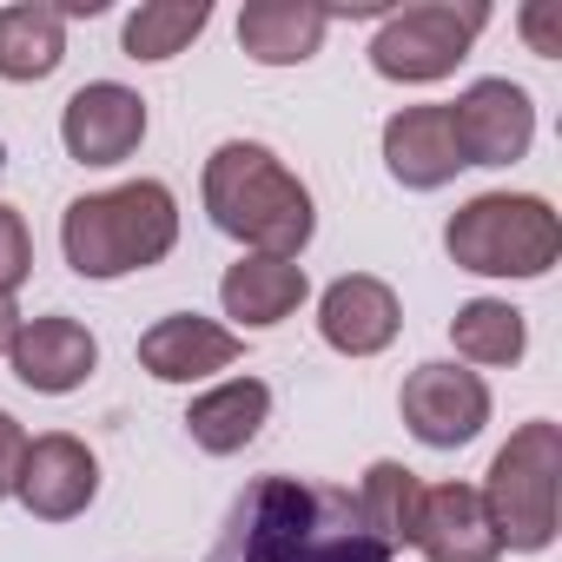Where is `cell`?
Listing matches in <instances>:
<instances>
[{
  "instance_id": "1",
  "label": "cell",
  "mask_w": 562,
  "mask_h": 562,
  "mask_svg": "<svg viewBox=\"0 0 562 562\" xmlns=\"http://www.w3.org/2000/svg\"><path fill=\"white\" fill-rule=\"evenodd\" d=\"M205 562H391V549L364 529L351 490L271 470L232 496Z\"/></svg>"
},
{
  "instance_id": "2",
  "label": "cell",
  "mask_w": 562,
  "mask_h": 562,
  "mask_svg": "<svg viewBox=\"0 0 562 562\" xmlns=\"http://www.w3.org/2000/svg\"><path fill=\"white\" fill-rule=\"evenodd\" d=\"M205 212L225 238L251 245V258H299L318 232L305 179L251 139H225L205 159Z\"/></svg>"
},
{
  "instance_id": "3",
  "label": "cell",
  "mask_w": 562,
  "mask_h": 562,
  "mask_svg": "<svg viewBox=\"0 0 562 562\" xmlns=\"http://www.w3.org/2000/svg\"><path fill=\"white\" fill-rule=\"evenodd\" d=\"M179 245V199L159 179H133L113 192H87L60 218V251L80 278H126L159 265Z\"/></svg>"
},
{
  "instance_id": "4",
  "label": "cell",
  "mask_w": 562,
  "mask_h": 562,
  "mask_svg": "<svg viewBox=\"0 0 562 562\" xmlns=\"http://www.w3.org/2000/svg\"><path fill=\"white\" fill-rule=\"evenodd\" d=\"M443 245L476 278H542L562 258V225L536 192H483L450 212Z\"/></svg>"
},
{
  "instance_id": "5",
  "label": "cell",
  "mask_w": 562,
  "mask_h": 562,
  "mask_svg": "<svg viewBox=\"0 0 562 562\" xmlns=\"http://www.w3.org/2000/svg\"><path fill=\"white\" fill-rule=\"evenodd\" d=\"M476 496H483L503 549H522V555L549 549L555 542V503H562V430L549 417L522 424L496 450V463H490Z\"/></svg>"
},
{
  "instance_id": "6",
  "label": "cell",
  "mask_w": 562,
  "mask_h": 562,
  "mask_svg": "<svg viewBox=\"0 0 562 562\" xmlns=\"http://www.w3.org/2000/svg\"><path fill=\"white\" fill-rule=\"evenodd\" d=\"M490 27V8H457V0H424V8H404V14H384L378 41H371V67L384 80H404V87H430V80H450L457 60L470 54V41Z\"/></svg>"
},
{
  "instance_id": "7",
  "label": "cell",
  "mask_w": 562,
  "mask_h": 562,
  "mask_svg": "<svg viewBox=\"0 0 562 562\" xmlns=\"http://www.w3.org/2000/svg\"><path fill=\"white\" fill-rule=\"evenodd\" d=\"M404 424L430 450H463L490 424V384L463 364H417L404 378Z\"/></svg>"
},
{
  "instance_id": "8",
  "label": "cell",
  "mask_w": 562,
  "mask_h": 562,
  "mask_svg": "<svg viewBox=\"0 0 562 562\" xmlns=\"http://www.w3.org/2000/svg\"><path fill=\"white\" fill-rule=\"evenodd\" d=\"M450 133L463 166H516L536 139V106L516 80H476L450 106Z\"/></svg>"
},
{
  "instance_id": "9",
  "label": "cell",
  "mask_w": 562,
  "mask_h": 562,
  "mask_svg": "<svg viewBox=\"0 0 562 562\" xmlns=\"http://www.w3.org/2000/svg\"><path fill=\"white\" fill-rule=\"evenodd\" d=\"M14 496H21L27 516H41V522H74V516H87V503L100 496V463H93V450H87L74 430H47V437L27 443Z\"/></svg>"
},
{
  "instance_id": "10",
  "label": "cell",
  "mask_w": 562,
  "mask_h": 562,
  "mask_svg": "<svg viewBox=\"0 0 562 562\" xmlns=\"http://www.w3.org/2000/svg\"><path fill=\"white\" fill-rule=\"evenodd\" d=\"M60 139L80 166H120L146 139V100L120 80H87L60 113Z\"/></svg>"
},
{
  "instance_id": "11",
  "label": "cell",
  "mask_w": 562,
  "mask_h": 562,
  "mask_svg": "<svg viewBox=\"0 0 562 562\" xmlns=\"http://www.w3.org/2000/svg\"><path fill=\"white\" fill-rule=\"evenodd\" d=\"M318 331H325V345L345 351V358H378V351H391L397 331H404L397 292L384 285V278H371V271H351V278H338V285H325V299H318Z\"/></svg>"
},
{
  "instance_id": "12",
  "label": "cell",
  "mask_w": 562,
  "mask_h": 562,
  "mask_svg": "<svg viewBox=\"0 0 562 562\" xmlns=\"http://www.w3.org/2000/svg\"><path fill=\"white\" fill-rule=\"evenodd\" d=\"M14 378L27 384V391H41V397H67V391H80L87 378H93V364H100V345H93V331L80 325V318H21V331H14Z\"/></svg>"
},
{
  "instance_id": "13",
  "label": "cell",
  "mask_w": 562,
  "mask_h": 562,
  "mask_svg": "<svg viewBox=\"0 0 562 562\" xmlns=\"http://www.w3.org/2000/svg\"><path fill=\"white\" fill-rule=\"evenodd\" d=\"M384 166L397 186L411 192H437L463 172L457 133H450V106H404L384 120Z\"/></svg>"
},
{
  "instance_id": "14",
  "label": "cell",
  "mask_w": 562,
  "mask_h": 562,
  "mask_svg": "<svg viewBox=\"0 0 562 562\" xmlns=\"http://www.w3.org/2000/svg\"><path fill=\"white\" fill-rule=\"evenodd\" d=\"M238 351H245L238 331H225V325H212V318H199V312H172V318H159V325L139 338V364H146L159 384H199V378L238 364Z\"/></svg>"
},
{
  "instance_id": "15",
  "label": "cell",
  "mask_w": 562,
  "mask_h": 562,
  "mask_svg": "<svg viewBox=\"0 0 562 562\" xmlns=\"http://www.w3.org/2000/svg\"><path fill=\"white\" fill-rule=\"evenodd\" d=\"M430 562H496L503 542H496V522L483 509V496L470 483H437L424 490V509H417V536H411Z\"/></svg>"
},
{
  "instance_id": "16",
  "label": "cell",
  "mask_w": 562,
  "mask_h": 562,
  "mask_svg": "<svg viewBox=\"0 0 562 562\" xmlns=\"http://www.w3.org/2000/svg\"><path fill=\"white\" fill-rule=\"evenodd\" d=\"M305 265L299 258H238L225 278H218V299H225V318H238L245 331H271L285 325L299 305H305Z\"/></svg>"
},
{
  "instance_id": "17",
  "label": "cell",
  "mask_w": 562,
  "mask_h": 562,
  "mask_svg": "<svg viewBox=\"0 0 562 562\" xmlns=\"http://www.w3.org/2000/svg\"><path fill=\"white\" fill-rule=\"evenodd\" d=\"M325 27L331 8H318V0H251L238 14V47L258 67H299L325 47Z\"/></svg>"
},
{
  "instance_id": "18",
  "label": "cell",
  "mask_w": 562,
  "mask_h": 562,
  "mask_svg": "<svg viewBox=\"0 0 562 562\" xmlns=\"http://www.w3.org/2000/svg\"><path fill=\"white\" fill-rule=\"evenodd\" d=\"M265 417H271V391H265L258 378H225V384H212L205 397H192L186 430H192V443H199L205 457H232V450H245V443L265 430Z\"/></svg>"
},
{
  "instance_id": "19",
  "label": "cell",
  "mask_w": 562,
  "mask_h": 562,
  "mask_svg": "<svg viewBox=\"0 0 562 562\" xmlns=\"http://www.w3.org/2000/svg\"><path fill=\"white\" fill-rule=\"evenodd\" d=\"M67 60V21L54 8H0V80H47L54 67Z\"/></svg>"
},
{
  "instance_id": "20",
  "label": "cell",
  "mask_w": 562,
  "mask_h": 562,
  "mask_svg": "<svg viewBox=\"0 0 562 562\" xmlns=\"http://www.w3.org/2000/svg\"><path fill=\"white\" fill-rule=\"evenodd\" d=\"M358 503V516H364V529L384 542V549H404L411 536H417V509H424V483H417V470H404V463H371L364 470V490L351 496Z\"/></svg>"
},
{
  "instance_id": "21",
  "label": "cell",
  "mask_w": 562,
  "mask_h": 562,
  "mask_svg": "<svg viewBox=\"0 0 562 562\" xmlns=\"http://www.w3.org/2000/svg\"><path fill=\"white\" fill-rule=\"evenodd\" d=\"M450 338H457V358L470 364H516L529 351V325L509 299H470L450 318Z\"/></svg>"
},
{
  "instance_id": "22",
  "label": "cell",
  "mask_w": 562,
  "mask_h": 562,
  "mask_svg": "<svg viewBox=\"0 0 562 562\" xmlns=\"http://www.w3.org/2000/svg\"><path fill=\"white\" fill-rule=\"evenodd\" d=\"M205 21H212L205 0H146V8L126 14V34H120L126 60H172L205 34Z\"/></svg>"
},
{
  "instance_id": "23",
  "label": "cell",
  "mask_w": 562,
  "mask_h": 562,
  "mask_svg": "<svg viewBox=\"0 0 562 562\" xmlns=\"http://www.w3.org/2000/svg\"><path fill=\"white\" fill-rule=\"evenodd\" d=\"M34 271V238H27V218L14 205H0V292L14 299V285Z\"/></svg>"
},
{
  "instance_id": "24",
  "label": "cell",
  "mask_w": 562,
  "mask_h": 562,
  "mask_svg": "<svg viewBox=\"0 0 562 562\" xmlns=\"http://www.w3.org/2000/svg\"><path fill=\"white\" fill-rule=\"evenodd\" d=\"M516 27L529 34V47H536L542 60H555V54H562V8H549V0L522 8V14H516Z\"/></svg>"
},
{
  "instance_id": "25",
  "label": "cell",
  "mask_w": 562,
  "mask_h": 562,
  "mask_svg": "<svg viewBox=\"0 0 562 562\" xmlns=\"http://www.w3.org/2000/svg\"><path fill=\"white\" fill-rule=\"evenodd\" d=\"M21 457H27V430L0 411V496H14V483H21Z\"/></svg>"
},
{
  "instance_id": "26",
  "label": "cell",
  "mask_w": 562,
  "mask_h": 562,
  "mask_svg": "<svg viewBox=\"0 0 562 562\" xmlns=\"http://www.w3.org/2000/svg\"><path fill=\"white\" fill-rule=\"evenodd\" d=\"M14 331H21V312H14L8 292H0V351H14Z\"/></svg>"
}]
</instances>
